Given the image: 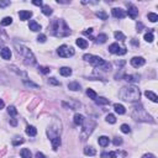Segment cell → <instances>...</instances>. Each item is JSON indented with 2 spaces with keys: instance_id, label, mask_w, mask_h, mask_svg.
<instances>
[{
  "instance_id": "9f6ffc18",
  "label": "cell",
  "mask_w": 158,
  "mask_h": 158,
  "mask_svg": "<svg viewBox=\"0 0 158 158\" xmlns=\"http://www.w3.org/2000/svg\"><path fill=\"white\" fill-rule=\"evenodd\" d=\"M4 105H5V104H4V101H3L1 99H0V110H1V109L4 108Z\"/></svg>"
},
{
  "instance_id": "f1b7e54d",
  "label": "cell",
  "mask_w": 158,
  "mask_h": 158,
  "mask_svg": "<svg viewBox=\"0 0 158 158\" xmlns=\"http://www.w3.org/2000/svg\"><path fill=\"white\" fill-rule=\"evenodd\" d=\"M20 155H21L22 158H31L32 157L31 151H30V149H27V148H22L21 152H20Z\"/></svg>"
},
{
  "instance_id": "e575fe53",
  "label": "cell",
  "mask_w": 158,
  "mask_h": 158,
  "mask_svg": "<svg viewBox=\"0 0 158 158\" xmlns=\"http://www.w3.org/2000/svg\"><path fill=\"white\" fill-rule=\"evenodd\" d=\"M86 95H88L89 96V99H93V100H95L96 99V98H98V95H96V93L95 92H94V90L93 89H86Z\"/></svg>"
},
{
  "instance_id": "7402d4cb",
  "label": "cell",
  "mask_w": 158,
  "mask_h": 158,
  "mask_svg": "<svg viewBox=\"0 0 158 158\" xmlns=\"http://www.w3.org/2000/svg\"><path fill=\"white\" fill-rule=\"evenodd\" d=\"M68 89L72 92H78V90H80V84L78 82H70L68 84Z\"/></svg>"
},
{
  "instance_id": "816d5d0a",
  "label": "cell",
  "mask_w": 158,
  "mask_h": 158,
  "mask_svg": "<svg viewBox=\"0 0 158 158\" xmlns=\"http://www.w3.org/2000/svg\"><path fill=\"white\" fill-rule=\"evenodd\" d=\"M21 143H24V140H19V141H14L13 142L14 146H17V145H21Z\"/></svg>"
},
{
  "instance_id": "9a60e30c",
  "label": "cell",
  "mask_w": 158,
  "mask_h": 158,
  "mask_svg": "<svg viewBox=\"0 0 158 158\" xmlns=\"http://www.w3.org/2000/svg\"><path fill=\"white\" fill-rule=\"evenodd\" d=\"M0 54H1L3 59H6V61H9V59L11 58V51L9 47H4L1 52H0Z\"/></svg>"
},
{
  "instance_id": "484cf974",
  "label": "cell",
  "mask_w": 158,
  "mask_h": 158,
  "mask_svg": "<svg viewBox=\"0 0 158 158\" xmlns=\"http://www.w3.org/2000/svg\"><path fill=\"white\" fill-rule=\"evenodd\" d=\"M25 131H26V133H27L29 136H32V137L37 135V129H36L35 126H27Z\"/></svg>"
},
{
  "instance_id": "e0dca14e",
  "label": "cell",
  "mask_w": 158,
  "mask_h": 158,
  "mask_svg": "<svg viewBox=\"0 0 158 158\" xmlns=\"http://www.w3.org/2000/svg\"><path fill=\"white\" fill-rule=\"evenodd\" d=\"M51 143H52V148L54 149V151H57L58 147L61 146V137L57 136V137H53L51 140Z\"/></svg>"
},
{
  "instance_id": "d6a6232c",
  "label": "cell",
  "mask_w": 158,
  "mask_h": 158,
  "mask_svg": "<svg viewBox=\"0 0 158 158\" xmlns=\"http://www.w3.org/2000/svg\"><path fill=\"white\" fill-rule=\"evenodd\" d=\"M153 40H155V37H153V30H151L149 32H147L145 35V41H147V42H153Z\"/></svg>"
},
{
  "instance_id": "2e32d148",
  "label": "cell",
  "mask_w": 158,
  "mask_h": 158,
  "mask_svg": "<svg viewBox=\"0 0 158 158\" xmlns=\"http://www.w3.org/2000/svg\"><path fill=\"white\" fill-rule=\"evenodd\" d=\"M84 120H85V118L82 114H76V115H74L73 121H74V123H76L77 126H82L83 122H84Z\"/></svg>"
},
{
  "instance_id": "7a4b0ae2",
  "label": "cell",
  "mask_w": 158,
  "mask_h": 158,
  "mask_svg": "<svg viewBox=\"0 0 158 158\" xmlns=\"http://www.w3.org/2000/svg\"><path fill=\"white\" fill-rule=\"evenodd\" d=\"M83 59L86 62H89L92 66H94L96 69H101L104 72H108V70L111 69V64L109 62H106L105 59H103L101 57H98V56L94 54H84L83 56Z\"/></svg>"
},
{
  "instance_id": "f5cc1de1",
  "label": "cell",
  "mask_w": 158,
  "mask_h": 158,
  "mask_svg": "<svg viewBox=\"0 0 158 158\" xmlns=\"http://www.w3.org/2000/svg\"><path fill=\"white\" fill-rule=\"evenodd\" d=\"M93 33V29H88L86 31H84V35H92Z\"/></svg>"
},
{
  "instance_id": "4fadbf2b",
  "label": "cell",
  "mask_w": 158,
  "mask_h": 158,
  "mask_svg": "<svg viewBox=\"0 0 158 158\" xmlns=\"http://www.w3.org/2000/svg\"><path fill=\"white\" fill-rule=\"evenodd\" d=\"M126 14H129L131 19H136L138 16V9L135 5H129V10H127Z\"/></svg>"
},
{
  "instance_id": "83f0119b",
  "label": "cell",
  "mask_w": 158,
  "mask_h": 158,
  "mask_svg": "<svg viewBox=\"0 0 158 158\" xmlns=\"http://www.w3.org/2000/svg\"><path fill=\"white\" fill-rule=\"evenodd\" d=\"M84 155H85V156H95V155H96V151H95V149H94L93 147L88 146V147L84 148Z\"/></svg>"
},
{
  "instance_id": "d4e9b609",
  "label": "cell",
  "mask_w": 158,
  "mask_h": 158,
  "mask_svg": "<svg viewBox=\"0 0 158 158\" xmlns=\"http://www.w3.org/2000/svg\"><path fill=\"white\" fill-rule=\"evenodd\" d=\"M123 78H125V80L129 82V83H135V82L140 80V76H138V74H133V76H125Z\"/></svg>"
},
{
  "instance_id": "836d02e7",
  "label": "cell",
  "mask_w": 158,
  "mask_h": 158,
  "mask_svg": "<svg viewBox=\"0 0 158 158\" xmlns=\"http://www.w3.org/2000/svg\"><path fill=\"white\" fill-rule=\"evenodd\" d=\"M106 40H108V36L105 35V33H100V35L96 37V42L98 43H105V42H106Z\"/></svg>"
},
{
  "instance_id": "5b68a950",
  "label": "cell",
  "mask_w": 158,
  "mask_h": 158,
  "mask_svg": "<svg viewBox=\"0 0 158 158\" xmlns=\"http://www.w3.org/2000/svg\"><path fill=\"white\" fill-rule=\"evenodd\" d=\"M15 48H16L17 53L24 58V62L26 64H30V66L36 64V57L33 56V53L31 52L30 48L22 46V44H17V43H15Z\"/></svg>"
},
{
  "instance_id": "b9f144b4",
  "label": "cell",
  "mask_w": 158,
  "mask_h": 158,
  "mask_svg": "<svg viewBox=\"0 0 158 158\" xmlns=\"http://www.w3.org/2000/svg\"><path fill=\"white\" fill-rule=\"evenodd\" d=\"M39 69H40V72H41V73H43V74H47V73H50V72H51V69L48 68V67H41V66H40V68H39Z\"/></svg>"
},
{
  "instance_id": "ab89813d",
  "label": "cell",
  "mask_w": 158,
  "mask_h": 158,
  "mask_svg": "<svg viewBox=\"0 0 158 158\" xmlns=\"http://www.w3.org/2000/svg\"><path fill=\"white\" fill-rule=\"evenodd\" d=\"M7 112H9L11 116H16L17 115V110H16V108H15V106H9V108H7Z\"/></svg>"
},
{
  "instance_id": "4dcf8cb0",
  "label": "cell",
  "mask_w": 158,
  "mask_h": 158,
  "mask_svg": "<svg viewBox=\"0 0 158 158\" xmlns=\"http://www.w3.org/2000/svg\"><path fill=\"white\" fill-rule=\"evenodd\" d=\"M114 36H115V39L116 40H120V41H126V36L123 35V33L121 32V31H115L114 32Z\"/></svg>"
},
{
  "instance_id": "52a82bcc",
  "label": "cell",
  "mask_w": 158,
  "mask_h": 158,
  "mask_svg": "<svg viewBox=\"0 0 158 158\" xmlns=\"http://www.w3.org/2000/svg\"><path fill=\"white\" fill-rule=\"evenodd\" d=\"M61 127H62V125H61V121H58L57 119H54L53 120V123L48 127V130H47V135H48V137L51 138H53V137H57V136H59V133H61Z\"/></svg>"
},
{
  "instance_id": "8d00e7d4",
  "label": "cell",
  "mask_w": 158,
  "mask_h": 158,
  "mask_svg": "<svg viewBox=\"0 0 158 158\" xmlns=\"http://www.w3.org/2000/svg\"><path fill=\"white\" fill-rule=\"evenodd\" d=\"M147 16H148V20L151 22H157L158 21V15L155 14V13H149Z\"/></svg>"
},
{
  "instance_id": "44dd1931",
  "label": "cell",
  "mask_w": 158,
  "mask_h": 158,
  "mask_svg": "<svg viewBox=\"0 0 158 158\" xmlns=\"http://www.w3.org/2000/svg\"><path fill=\"white\" fill-rule=\"evenodd\" d=\"M76 43H77V46H79V48H82V50H85V48L88 47V41L84 40V39H77Z\"/></svg>"
},
{
  "instance_id": "bcb514c9",
  "label": "cell",
  "mask_w": 158,
  "mask_h": 158,
  "mask_svg": "<svg viewBox=\"0 0 158 158\" xmlns=\"http://www.w3.org/2000/svg\"><path fill=\"white\" fill-rule=\"evenodd\" d=\"M108 158H118L116 152H108Z\"/></svg>"
},
{
  "instance_id": "30bf717a",
  "label": "cell",
  "mask_w": 158,
  "mask_h": 158,
  "mask_svg": "<svg viewBox=\"0 0 158 158\" xmlns=\"http://www.w3.org/2000/svg\"><path fill=\"white\" fill-rule=\"evenodd\" d=\"M146 59L143 57H133L131 59V66L135 67V68H140V67L145 66Z\"/></svg>"
},
{
  "instance_id": "ac0fdd59",
  "label": "cell",
  "mask_w": 158,
  "mask_h": 158,
  "mask_svg": "<svg viewBox=\"0 0 158 158\" xmlns=\"http://www.w3.org/2000/svg\"><path fill=\"white\" fill-rule=\"evenodd\" d=\"M29 27H30V30L31 31H33V32H39L40 30H41V25L40 24H37L36 21H30V25H29Z\"/></svg>"
},
{
  "instance_id": "f35d334b",
  "label": "cell",
  "mask_w": 158,
  "mask_h": 158,
  "mask_svg": "<svg viewBox=\"0 0 158 158\" xmlns=\"http://www.w3.org/2000/svg\"><path fill=\"white\" fill-rule=\"evenodd\" d=\"M106 122H109V123H115L116 122V118H115V115H112V114H109V115H106Z\"/></svg>"
},
{
  "instance_id": "5bb4252c",
  "label": "cell",
  "mask_w": 158,
  "mask_h": 158,
  "mask_svg": "<svg viewBox=\"0 0 158 158\" xmlns=\"http://www.w3.org/2000/svg\"><path fill=\"white\" fill-rule=\"evenodd\" d=\"M31 16H32V13L31 11H27V10H21L20 13H19V17H20V20H22V21L29 20Z\"/></svg>"
},
{
  "instance_id": "f6af8a7d",
  "label": "cell",
  "mask_w": 158,
  "mask_h": 158,
  "mask_svg": "<svg viewBox=\"0 0 158 158\" xmlns=\"http://www.w3.org/2000/svg\"><path fill=\"white\" fill-rule=\"evenodd\" d=\"M112 142H114V145H115V146H119V145H121V143H122V138H121V137H115Z\"/></svg>"
},
{
  "instance_id": "7bdbcfd3",
  "label": "cell",
  "mask_w": 158,
  "mask_h": 158,
  "mask_svg": "<svg viewBox=\"0 0 158 158\" xmlns=\"http://www.w3.org/2000/svg\"><path fill=\"white\" fill-rule=\"evenodd\" d=\"M46 40H47V37H46V35H39V37H37V41L39 42H41V43H43V42H46Z\"/></svg>"
},
{
  "instance_id": "74e56055",
  "label": "cell",
  "mask_w": 158,
  "mask_h": 158,
  "mask_svg": "<svg viewBox=\"0 0 158 158\" xmlns=\"http://www.w3.org/2000/svg\"><path fill=\"white\" fill-rule=\"evenodd\" d=\"M120 130H121V132H123V133H130V132H131V127H130L129 125H126V123L121 125Z\"/></svg>"
},
{
  "instance_id": "c3c4849f",
  "label": "cell",
  "mask_w": 158,
  "mask_h": 158,
  "mask_svg": "<svg viewBox=\"0 0 158 158\" xmlns=\"http://www.w3.org/2000/svg\"><path fill=\"white\" fill-rule=\"evenodd\" d=\"M136 27H137V31L140 32V31H142V29H143V24H142V22H137Z\"/></svg>"
},
{
  "instance_id": "ee69618b",
  "label": "cell",
  "mask_w": 158,
  "mask_h": 158,
  "mask_svg": "<svg viewBox=\"0 0 158 158\" xmlns=\"http://www.w3.org/2000/svg\"><path fill=\"white\" fill-rule=\"evenodd\" d=\"M10 5L9 0H0V7H6Z\"/></svg>"
},
{
  "instance_id": "cb8c5ba5",
  "label": "cell",
  "mask_w": 158,
  "mask_h": 158,
  "mask_svg": "<svg viewBox=\"0 0 158 158\" xmlns=\"http://www.w3.org/2000/svg\"><path fill=\"white\" fill-rule=\"evenodd\" d=\"M98 142H99V145L101 146V147H106V146L109 145V142H110V140H109V137H106V136H100Z\"/></svg>"
},
{
  "instance_id": "681fc988",
  "label": "cell",
  "mask_w": 158,
  "mask_h": 158,
  "mask_svg": "<svg viewBox=\"0 0 158 158\" xmlns=\"http://www.w3.org/2000/svg\"><path fill=\"white\" fill-rule=\"evenodd\" d=\"M35 158H46V157H44V155H43V153H41V152H37L36 155H35Z\"/></svg>"
},
{
  "instance_id": "db71d44e",
  "label": "cell",
  "mask_w": 158,
  "mask_h": 158,
  "mask_svg": "<svg viewBox=\"0 0 158 158\" xmlns=\"http://www.w3.org/2000/svg\"><path fill=\"white\" fill-rule=\"evenodd\" d=\"M10 123H11V125H13V126H16L17 121H16V120H15V119H11V120H10Z\"/></svg>"
},
{
  "instance_id": "60d3db41",
  "label": "cell",
  "mask_w": 158,
  "mask_h": 158,
  "mask_svg": "<svg viewBox=\"0 0 158 158\" xmlns=\"http://www.w3.org/2000/svg\"><path fill=\"white\" fill-rule=\"evenodd\" d=\"M48 83H50V84H52V85H61V83H59V82L57 80V79L53 78V77L48 79Z\"/></svg>"
},
{
  "instance_id": "d6986e66",
  "label": "cell",
  "mask_w": 158,
  "mask_h": 158,
  "mask_svg": "<svg viewBox=\"0 0 158 158\" xmlns=\"http://www.w3.org/2000/svg\"><path fill=\"white\" fill-rule=\"evenodd\" d=\"M145 95L147 96L151 101H153V103H157V101H158V96H157L153 92H149V90H146V92H145Z\"/></svg>"
},
{
  "instance_id": "f907efd6",
  "label": "cell",
  "mask_w": 158,
  "mask_h": 158,
  "mask_svg": "<svg viewBox=\"0 0 158 158\" xmlns=\"http://www.w3.org/2000/svg\"><path fill=\"white\" fill-rule=\"evenodd\" d=\"M142 158H156L155 156L152 155V153H146V155H143V157Z\"/></svg>"
},
{
  "instance_id": "8992f818",
  "label": "cell",
  "mask_w": 158,
  "mask_h": 158,
  "mask_svg": "<svg viewBox=\"0 0 158 158\" xmlns=\"http://www.w3.org/2000/svg\"><path fill=\"white\" fill-rule=\"evenodd\" d=\"M82 127H83V129H82V132H80V138H82V141H85L86 138L92 135L94 129L96 127V122L94 121V120H92V119L84 120Z\"/></svg>"
},
{
  "instance_id": "8fae6325",
  "label": "cell",
  "mask_w": 158,
  "mask_h": 158,
  "mask_svg": "<svg viewBox=\"0 0 158 158\" xmlns=\"http://www.w3.org/2000/svg\"><path fill=\"white\" fill-rule=\"evenodd\" d=\"M111 13H112V16L116 17V19H123V17H126V11L125 10H122L121 7H114V9L111 10Z\"/></svg>"
},
{
  "instance_id": "ba28073f",
  "label": "cell",
  "mask_w": 158,
  "mask_h": 158,
  "mask_svg": "<svg viewBox=\"0 0 158 158\" xmlns=\"http://www.w3.org/2000/svg\"><path fill=\"white\" fill-rule=\"evenodd\" d=\"M57 53H58L59 57L69 58V57H72V56H74L76 52H74V48L73 47H69V46H67V44H62V46L58 47Z\"/></svg>"
},
{
  "instance_id": "4316f807",
  "label": "cell",
  "mask_w": 158,
  "mask_h": 158,
  "mask_svg": "<svg viewBox=\"0 0 158 158\" xmlns=\"http://www.w3.org/2000/svg\"><path fill=\"white\" fill-rule=\"evenodd\" d=\"M95 103L98 105H108V104H110V100L106 99V98H104V96H100V98H96L95 99Z\"/></svg>"
},
{
  "instance_id": "6f0895ef",
  "label": "cell",
  "mask_w": 158,
  "mask_h": 158,
  "mask_svg": "<svg viewBox=\"0 0 158 158\" xmlns=\"http://www.w3.org/2000/svg\"><path fill=\"white\" fill-rule=\"evenodd\" d=\"M131 42H132V44H135V46H138V42H137L136 40H132Z\"/></svg>"
},
{
  "instance_id": "6da1fadb",
  "label": "cell",
  "mask_w": 158,
  "mask_h": 158,
  "mask_svg": "<svg viewBox=\"0 0 158 158\" xmlns=\"http://www.w3.org/2000/svg\"><path fill=\"white\" fill-rule=\"evenodd\" d=\"M119 98L125 101H129V103H136L141 98V92L135 85H125L120 89Z\"/></svg>"
},
{
  "instance_id": "603a6c76",
  "label": "cell",
  "mask_w": 158,
  "mask_h": 158,
  "mask_svg": "<svg viewBox=\"0 0 158 158\" xmlns=\"http://www.w3.org/2000/svg\"><path fill=\"white\" fill-rule=\"evenodd\" d=\"M114 109H115V111L118 112L119 115H123L126 112L125 106H123V105H121V104H115L114 105Z\"/></svg>"
},
{
  "instance_id": "9c48e42d",
  "label": "cell",
  "mask_w": 158,
  "mask_h": 158,
  "mask_svg": "<svg viewBox=\"0 0 158 158\" xmlns=\"http://www.w3.org/2000/svg\"><path fill=\"white\" fill-rule=\"evenodd\" d=\"M109 52L112 54H119V56H123L126 54V48L125 47H120L118 43H112L109 46Z\"/></svg>"
},
{
  "instance_id": "ffe728a7",
  "label": "cell",
  "mask_w": 158,
  "mask_h": 158,
  "mask_svg": "<svg viewBox=\"0 0 158 158\" xmlns=\"http://www.w3.org/2000/svg\"><path fill=\"white\" fill-rule=\"evenodd\" d=\"M59 73H61V76H63V77H69L70 74H72V69H70L69 67H62V68H59Z\"/></svg>"
},
{
  "instance_id": "7dc6e473",
  "label": "cell",
  "mask_w": 158,
  "mask_h": 158,
  "mask_svg": "<svg viewBox=\"0 0 158 158\" xmlns=\"http://www.w3.org/2000/svg\"><path fill=\"white\" fill-rule=\"evenodd\" d=\"M32 4L33 5H37V6H43V3L41 1V0H33Z\"/></svg>"
},
{
  "instance_id": "f546056e",
  "label": "cell",
  "mask_w": 158,
  "mask_h": 158,
  "mask_svg": "<svg viewBox=\"0 0 158 158\" xmlns=\"http://www.w3.org/2000/svg\"><path fill=\"white\" fill-rule=\"evenodd\" d=\"M42 13H43V15H46V16H50V15L53 14V10H52L48 5H43L42 6Z\"/></svg>"
},
{
  "instance_id": "7c38bea8",
  "label": "cell",
  "mask_w": 158,
  "mask_h": 158,
  "mask_svg": "<svg viewBox=\"0 0 158 158\" xmlns=\"http://www.w3.org/2000/svg\"><path fill=\"white\" fill-rule=\"evenodd\" d=\"M62 106L64 108H68V109H72V110H74V109H78L82 106L80 103H78V101H74V100H69V103H66V101H62Z\"/></svg>"
},
{
  "instance_id": "d590c367",
  "label": "cell",
  "mask_w": 158,
  "mask_h": 158,
  "mask_svg": "<svg viewBox=\"0 0 158 158\" xmlns=\"http://www.w3.org/2000/svg\"><path fill=\"white\" fill-rule=\"evenodd\" d=\"M96 16L99 19H101V20H108V14L105 13V11H103V10L96 11Z\"/></svg>"
},
{
  "instance_id": "277c9868",
  "label": "cell",
  "mask_w": 158,
  "mask_h": 158,
  "mask_svg": "<svg viewBox=\"0 0 158 158\" xmlns=\"http://www.w3.org/2000/svg\"><path fill=\"white\" fill-rule=\"evenodd\" d=\"M132 118L136 120V121H140V122H151L153 123L155 120L151 115L147 114V111L145 110V108L142 106L141 104L138 105H135L133 106V110H132Z\"/></svg>"
},
{
  "instance_id": "3957f363",
  "label": "cell",
  "mask_w": 158,
  "mask_h": 158,
  "mask_svg": "<svg viewBox=\"0 0 158 158\" xmlns=\"http://www.w3.org/2000/svg\"><path fill=\"white\" fill-rule=\"evenodd\" d=\"M51 30H52V33L57 37H64V36L70 35L69 27L66 25L64 21L61 20V19H56L53 21V24L51 25Z\"/></svg>"
},
{
  "instance_id": "11a10c76",
  "label": "cell",
  "mask_w": 158,
  "mask_h": 158,
  "mask_svg": "<svg viewBox=\"0 0 158 158\" xmlns=\"http://www.w3.org/2000/svg\"><path fill=\"white\" fill-rule=\"evenodd\" d=\"M101 158H108V152H103V153H101Z\"/></svg>"
},
{
  "instance_id": "1f68e13d",
  "label": "cell",
  "mask_w": 158,
  "mask_h": 158,
  "mask_svg": "<svg viewBox=\"0 0 158 158\" xmlns=\"http://www.w3.org/2000/svg\"><path fill=\"white\" fill-rule=\"evenodd\" d=\"M1 26H9L13 24V17H10V16H6V17H4L3 20H1Z\"/></svg>"
}]
</instances>
